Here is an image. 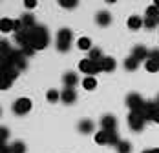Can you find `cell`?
I'll return each mask as SVG.
<instances>
[{
	"label": "cell",
	"mask_w": 159,
	"mask_h": 153,
	"mask_svg": "<svg viewBox=\"0 0 159 153\" xmlns=\"http://www.w3.org/2000/svg\"><path fill=\"white\" fill-rule=\"evenodd\" d=\"M144 69L148 71V73H157L159 71V62H156V60H148L144 62Z\"/></svg>",
	"instance_id": "obj_20"
},
{
	"label": "cell",
	"mask_w": 159,
	"mask_h": 153,
	"mask_svg": "<svg viewBox=\"0 0 159 153\" xmlns=\"http://www.w3.org/2000/svg\"><path fill=\"white\" fill-rule=\"evenodd\" d=\"M15 42L20 46V51L26 57H31L37 49H44L49 44V31L46 26H35L31 29H26L15 35Z\"/></svg>",
	"instance_id": "obj_1"
},
{
	"label": "cell",
	"mask_w": 159,
	"mask_h": 153,
	"mask_svg": "<svg viewBox=\"0 0 159 153\" xmlns=\"http://www.w3.org/2000/svg\"><path fill=\"white\" fill-rule=\"evenodd\" d=\"M0 153H11V146H7L6 142H0Z\"/></svg>",
	"instance_id": "obj_32"
},
{
	"label": "cell",
	"mask_w": 159,
	"mask_h": 153,
	"mask_svg": "<svg viewBox=\"0 0 159 153\" xmlns=\"http://www.w3.org/2000/svg\"><path fill=\"white\" fill-rule=\"evenodd\" d=\"M11 153H26V144L22 140H15L11 144Z\"/></svg>",
	"instance_id": "obj_22"
},
{
	"label": "cell",
	"mask_w": 159,
	"mask_h": 153,
	"mask_svg": "<svg viewBox=\"0 0 159 153\" xmlns=\"http://www.w3.org/2000/svg\"><path fill=\"white\" fill-rule=\"evenodd\" d=\"M156 102H157V106H159V95H157V98H156Z\"/></svg>",
	"instance_id": "obj_37"
},
{
	"label": "cell",
	"mask_w": 159,
	"mask_h": 153,
	"mask_svg": "<svg viewBox=\"0 0 159 153\" xmlns=\"http://www.w3.org/2000/svg\"><path fill=\"white\" fill-rule=\"evenodd\" d=\"M24 6L30 7V9H33V7L37 6V0H24Z\"/></svg>",
	"instance_id": "obj_34"
},
{
	"label": "cell",
	"mask_w": 159,
	"mask_h": 153,
	"mask_svg": "<svg viewBox=\"0 0 159 153\" xmlns=\"http://www.w3.org/2000/svg\"><path fill=\"white\" fill-rule=\"evenodd\" d=\"M71 40H73L71 29H68V28L59 29V33H57V49H59L61 53H66V51L71 47Z\"/></svg>",
	"instance_id": "obj_2"
},
{
	"label": "cell",
	"mask_w": 159,
	"mask_h": 153,
	"mask_svg": "<svg viewBox=\"0 0 159 153\" xmlns=\"http://www.w3.org/2000/svg\"><path fill=\"white\" fill-rule=\"evenodd\" d=\"M102 57H104V55H102L101 47H92V49H90V57H88L90 60H93V62H101V60H102Z\"/></svg>",
	"instance_id": "obj_19"
},
{
	"label": "cell",
	"mask_w": 159,
	"mask_h": 153,
	"mask_svg": "<svg viewBox=\"0 0 159 153\" xmlns=\"http://www.w3.org/2000/svg\"><path fill=\"white\" fill-rule=\"evenodd\" d=\"M157 22H159V18H157Z\"/></svg>",
	"instance_id": "obj_38"
},
{
	"label": "cell",
	"mask_w": 159,
	"mask_h": 153,
	"mask_svg": "<svg viewBox=\"0 0 159 153\" xmlns=\"http://www.w3.org/2000/svg\"><path fill=\"white\" fill-rule=\"evenodd\" d=\"M77 128H79L80 133L88 135V133H92V131H93V128H95V126H93V122H92L90 119H84V120H80V122H79V126H77Z\"/></svg>",
	"instance_id": "obj_13"
},
{
	"label": "cell",
	"mask_w": 159,
	"mask_h": 153,
	"mask_svg": "<svg viewBox=\"0 0 159 153\" xmlns=\"http://www.w3.org/2000/svg\"><path fill=\"white\" fill-rule=\"evenodd\" d=\"M0 113H2V111H0Z\"/></svg>",
	"instance_id": "obj_39"
},
{
	"label": "cell",
	"mask_w": 159,
	"mask_h": 153,
	"mask_svg": "<svg viewBox=\"0 0 159 153\" xmlns=\"http://www.w3.org/2000/svg\"><path fill=\"white\" fill-rule=\"evenodd\" d=\"M148 59H150V60H156V62H159V47H156V49H152V51H150Z\"/></svg>",
	"instance_id": "obj_31"
},
{
	"label": "cell",
	"mask_w": 159,
	"mask_h": 153,
	"mask_svg": "<svg viewBox=\"0 0 159 153\" xmlns=\"http://www.w3.org/2000/svg\"><path fill=\"white\" fill-rule=\"evenodd\" d=\"M46 98H48V102L55 104L57 100H61V93L57 91V90H49V91L46 93Z\"/></svg>",
	"instance_id": "obj_24"
},
{
	"label": "cell",
	"mask_w": 159,
	"mask_h": 153,
	"mask_svg": "<svg viewBox=\"0 0 159 153\" xmlns=\"http://www.w3.org/2000/svg\"><path fill=\"white\" fill-rule=\"evenodd\" d=\"M121 140H119V137H117V131L113 129V131H108V144L110 146H117Z\"/></svg>",
	"instance_id": "obj_27"
},
{
	"label": "cell",
	"mask_w": 159,
	"mask_h": 153,
	"mask_svg": "<svg viewBox=\"0 0 159 153\" xmlns=\"http://www.w3.org/2000/svg\"><path fill=\"white\" fill-rule=\"evenodd\" d=\"M9 135H11L9 129H7L6 126H0V142H6V140L9 138Z\"/></svg>",
	"instance_id": "obj_29"
},
{
	"label": "cell",
	"mask_w": 159,
	"mask_h": 153,
	"mask_svg": "<svg viewBox=\"0 0 159 153\" xmlns=\"http://www.w3.org/2000/svg\"><path fill=\"white\" fill-rule=\"evenodd\" d=\"M143 26L146 28V29H154V28L157 26V20H154V18H144Z\"/></svg>",
	"instance_id": "obj_30"
},
{
	"label": "cell",
	"mask_w": 159,
	"mask_h": 153,
	"mask_svg": "<svg viewBox=\"0 0 159 153\" xmlns=\"http://www.w3.org/2000/svg\"><path fill=\"white\" fill-rule=\"evenodd\" d=\"M115 148H117V153H130L132 151V144L128 140H121Z\"/></svg>",
	"instance_id": "obj_21"
},
{
	"label": "cell",
	"mask_w": 159,
	"mask_h": 153,
	"mask_svg": "<svg viewBox=\"0 0 159 153\" xmlns=\"http://www.w3.org/2000/svg\"><path fill=\"white\" fill-rule=\"evenodd\" d=\"M59 4H61L62 7H66V9H73L79 2H77V0H59Z\"/></svg>",
	"instance_id": "obj_28"
},
{
	"label": "cell",
	"mask_w": 159,
	"mask_h": 153,
	"mask_svg": "<svg viewBox=\"0 0 159 153\" xmlns=\"http://www.w3.org/2000/svg\"><path fill=\"white\" fill-rule=\"evenodd\" d=\"M143 153H159V148H152V150H144Z\"/></svg>",
	"instance_id": "obj_35"
},
{
	"label": "cell",
	"mask_w": 159,
	"mask_h": 153,
	"mask_svg": "<svg viewBox=\"0 0 159 153\" xmlns=\"http://www.w3.org/2000/svg\"><path fill=\"white\" fill-rule=\"evenodd\" d=\"M115 126H117V119H115L113 115H104V117L101 119V128H102L104 131H113Z\"/></svg>",
	"instance_id": "obj_8"
},
{
	"label": "cell",
	"mask_w": 159,
	"mask_h": 153,
	"mask_svg": "<svg viewBox=\"0 0 159 153\" xmlns=\"http://www.w3.org/2000/svg\"><path fill=\"white\" fill-rule=\"evenodd\" d=\"M150 120H154V122L159 124V106L154 109V113H152V117H150Z\"/></svg>",
	"instance_id": "obj_33"
},
{
	"label": "cell",
	"mask_w": 159,
	"mask_h": 153,
	"mask_svg": "<svg viewBox=\"0 0 159 153\" xmlns=\"http://www.w3.org/2000/svg\"><path fill=\"white\" fill-rule=\"evenodd\" d=\"M148 55H150V51H148L144 46H135L134 49H132V57H134L137 62H146L148 60Z\"/></svg>",
	"instance_id": "obj_7"
},
{
	"label": "cell",
	"mask_w": 159,
	"mask_h": 153,
	"mask_svg": "<svg viewBox=\"0 0 159 153\" xmlns=\"http://www.w3.org/2000/svg\"><path fill=\"white\" fill-rule=\"evenodd\" d=\"M79 69L84 75L95 76L97 73L101 71V66H99V62H93V60H90V59H82V60L79 62Z\"/></svg>",
	"instance_id": "obj_4"
},
{
	"label": "cell",
	"mask_w": 159,
	"mask_h": 153,
	"mask_svg": "<svg viewBox=\"0 0 159 153\" xmlns=\"http://www.w3.org/2000/svg\"><path fill=\"white\" fill-rule=\"evenodd\" d=\"M95 142L97 144H108V131L101 129V131L95 135Z\"/></svg>",
	"instance_id": "obj_26"
},
{
	"label": "cell",
	"mask_w": 159,
	"mask_h": 153,
	"mask_svg": "<svg viewBox=\"0 0 159 153\" xmlns=\"http://www.w3.org/2000/svg\"><path fill=\"white\" fill-rule=\"evenodd\" d=\"M146 18H154V20H157L159 18V9L154 6V4L146 7Z\"/></svg>",
	"instance_id": "obj_25"
},
{
	"label": "cell",
	"mask_w": 159,
	"mask_h": 153,
	"mask_svg": "<svg viewBox=\"0 0 159 153\" xmlns=\"http://www.w3.org/2000/svg\"><path fill=\"white\" fill-rule=\"evenodd\" d=\"M13 26H15V20H11V18H0V31L2 33H11Z\"/></svg>",
	"instance_id": "obj_15"
},
{
	"label": "cell",
	"mask_w": 159,
	"mask_h": 153,
	"mask_svg": "<svg viewBox=\"0 0 159 153\" xmlns=\"http://www.w3.org/2000/svg\"><path fill=\"white\" fill-rule=\"evenodd\" d=\"M62 80H64V84H66V88H75V84L79 82V78H77V73H75V71H68V73H64Z\"/></svg>",
	"instance_id": "obj_11"
},
{
	"label": "cell",
	"mask_w": 159,
	"mask_h": 153,
	"mask_svg": "<svg viewBox=\"0 0 159 153\" xmlns=\"http://www.w3.org/2000/svg\"><path fill=\"white\" fill-rule=\"evenodd\" d=\"M125 68H126L128 71H135V69L139 68V62L135 60L134 57H128L126 60H125Z\"/></svg>",
	"instance_id": "obj_23"
},
{
	"label": "cell",
	"mask_w": 159,
	"mask_h": 153,
	"mask_svg": "<svg viewBox=\"0 0 159 153\" xmlns=\"http://www.w3.org/2000/svg\"><path fill=\"white\" fill-rule=\"evenodd\" d=\"M20 20H22V24H24V28H26V29H31V28L37 26L35 16H33V15H24V16H20Z\"/></svg>",
	"instance_id": "obj_18"
},
{
	"label": "cell",
	"mask_w": 159,
	"mask_h": 153,
	"mask_svg": "<svg viewBox=\"0 0 159 153\" xmlns=\"http://www.w3.org/2000/svg\"><path fill=\"white\" fill-rule=\"evenodd\" d=\"M99 66H101V71H106V73H110L115 69V66H117V62L113 57H102V60L99 62Z\"/></svg>",
	"instance_id": "obj_10"
},
{
	"label": "cell",
	"mask_w": 159,
	"mask_h": 153,
	"mask_svg": "<svg viewBox=\"0 0 159 153\" xmlns=\"http://www.w3.org/2000/svg\"><path fill=\"white\" fill-rule=\"evenodd\" d=\"M77 47L82 49V51H90L92 49V40L88 37H80L79 40H77Z\"/></svg>",
	"instance_id": "obj_17"
},
{
	"label": "cell",
	"mask_w": 159,
	"mask_h": 153,
	"mask_svg": "<svg viewBox=\"0 0 159 153\" xmlns=\"http://www.w3.org/2000/svg\"><path fill=\"white\" fill-rule=\"evenodd\" d=\"M128 126H130L134 131H141L144 128V117L141 113L130 111V115H128Z\"/></svg>",
	"instance_id": "obj_6"
},
{
	"label": "cell",
	"mask_w": 159,
	"mask_h": 153,
	"mask_svg": "<svg viewBox=\"0 0 159 153\" xmlns=\"http://www.w3.org/2000/svg\"><path fill=\"white\" fill-rule=\"evenodd\" d=\"M31 98H28V97H20V98H16L15 102H13V113L15 115H26V113H30L31 111Z\"/></svg>",
	"instance_id": "obj_3"
},
{
	"label": "cell",
	"mask_w": 159,
	"mask_h": 153,
	"mask_svg": "<svg viewBox=\"0 0 159 153\" xmlns=\"http://www.w3.org/2000/svg\"><path fill=\"white\" fill-rule=\"evenodd\" d=\"M126 106L132 109V111H135V113H139L141 109H143L144 106V100H143V97L139 95V93H130L126 97Z\"/></svg>",
	"instance_id": "obj_5"
},
{
	"label": "cell",
	"mask_w": 159,
	"mask_h": 153,
	"mask_svg": "<svg viewBox=\"0 0 159 153\" xmlns=\"http://www.w3.org/2000/svg\"><path fill=\"white\" fill-rule=\"evenodd\" d=\"M61 100L64 104H73L77 100V91L73 88H64V91L61 93Z\"/></svg>",
	"instance_id": "obj_9"
},
{
	"label": "cell",
	"mask_w": 159,
	"mask_h": 153,
	"mask_svg": "<svg viewBox=\"0 0 159 153\" xmlns=\"http://www.w3.org/2000/svg\"><path fill=\"white\" fill-rule=\"evenodd\" d=\"M95 22L99 24V26H110L111 22V15L108 13V11H99L95 16Z\"/></svg>",
	"instance_id": "obj_12"
},
{
	"label": "cell",
	"mask_w": 159,
	"mask_h": 153,
	"mask_svg": "<svg viewBox=\"0 0 159 153\" xmlns=\"http://www.w3.org/2000/svg\"><path fill=\"white\" fill-rule=\"evenodd\" d=\"M143 22H144V18H141V16H137V15H134V16H130L128 18V28L130 29H139V28H143Z\"/></svg>",
	"instance_id": "obj_14"
},
{
	"label": "cell",
	"mask_w": 159,
	"mask_h": 153,
	"mask_svg": "<svg viewBox=\"0 0 159 153\" xmlns=\"http://www.w3.org/2000/svg\"><path fill=\"white\" fill-rule=\"evenodd\" d=\"M154 6H156V7L159 9V0H156V2H154Z\"/></svg>",
	"instance_id": "obj_36"
},
{
	"label": "cell",
	"mask_w": 159,
	"mask_h": 153,
	"mask_svg": "<svg viewBox=\"0 0 159 153\" xmlns=\"http://www.w3.org/2000/svg\"><path fill=\"white\" fill-rule=\"evenodd\" d=\"M82 88H84L86 91L95 90L97 88V78L95 76H84V80H82Z\"/></svg>",
	"instance_id": "obj_16"
}]
</instances>
